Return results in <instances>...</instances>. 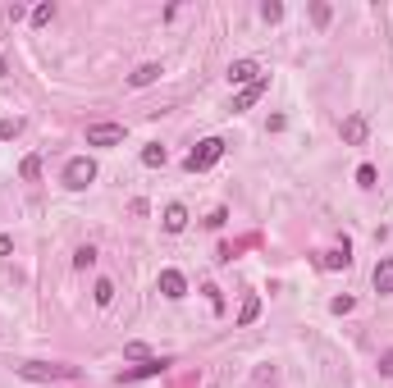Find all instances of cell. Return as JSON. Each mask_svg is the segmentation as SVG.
<instances>
[{"mask_svg": "<svg viewBox=\"0 0 393 388\" xmlns=\"http://www.w3.org/2000/svg\"><path fill=\"white\" fill-rule=\"evenodd\" d=\"M19 370L23 379H33V384H74L83 370L78 366H65V361H19Z\"/></svg>", "mask_w": 393, "mask_h": 388, "instance_id": "obj_1", "label": "cell"}, {"mask_svg": "<svg viewBox=\"0 0 393 388\" xmlns=\"http://www.w3.org/2000/svg\"><path fill=\"white\" fill-rule=\"evenodd\" d=\"M219 155H224V142H219V137H206V142H196V151L183 160V169H187V174H206Z\"/></svg>", "mask_w": 393, "mask_h": 388, "instance_id": "obj_2", "label": "cell"}, {"mask_svg": "<svg viewBox=\"0 0 393 388\" xmlns=\"http://www.w3.org/2000/svg\"><path fill=\"white\" fill-rule=\"evenodd\" d=\"M92 178H97V160H92V155H74V160L65 165V188L83 192Z\"/></svg>", "mask_w": 393, "mask_h": 388, "instance_id": "obj_3", "label": "cell"}, {"mask_svg": "<svg viewBox=\"0 0 393 388\" xmlns=\"http://www.w3.org/2000/svg\"><path fill=\"white\" fill-rule=\"evenodd\" d=\"M124 123H87V146H119Z\"/></svg>", "mask_w": 393, "mask_h": 388, "instance_id": "obj_4", "label": "cell"}, {"mask_svg": "<svg viewBox=\"0 0 393 388\" xmlns=\"http://www.w3.org/2000/svg\"><path fill=\"white\" fill-rule=\"evenodd\" d=\"M233 82V87H251V82H256V78H261V64H256V60H233L229 64V73H224Z\"/></svg>", "mask_w": 393, "mask_h": 388, "instance_id": "obj_5", "label": "cell"}, {"mask_svg": "<svg viewBox=\"0 0 393 388\" xmlns=\"http://www.w3.org/2000/svg\"><path fill=\"white\" fill-rule=\"evenodd\" d=\"M265 87H270V78H256V82H251V87H242L238 96H233V114H242V110H251V105H256V100L265 96Z\"/></svg>", "mask_w": 393, "mask_h": 388, "instance_id": "obj_6", "label": "cell"}, {"mask_svg": "<svg viewBox=\"0 0 393 388\" xmlns=\"http://www.w3.org/2000/svg\"><path fill=\"white\" fill-rule=\"evenodd\" d=\"M339 133H343V142H348V146H361V142H366V133H371V123H366V114H348Z\"/></svg>", "mask_w": 393, "mask_h": 388, "instance_id": "obj_7", "label": "cell"}, {"mask_svg": "<svg viewBox=\"0 0 393 388\" xmlns=\"http://www.w3.org/2000/svg\"><path fill=\"white\" fill-rule=\"evenodd\" d=\"M160 297H169V301L187 297V279L178 270H160Z\"/></svg>", "mask_w": 393, "mask_h": 388, "instance_id": "obj_8", "label": "cell"}, {"mask_svg": "<svg viewBox=\"0 0 393 388\" xmlns=\"http://www.w3.org/2000/svg\"><path fill=\"white\" fill-rule=\"evenodd\" d=\"M160 224H165V233H183L187 229V206H165V215H160Z\"/></svg>", "mask_w": 393, "mask_h": 388, "instance_id": "obj_9", "label": "cell"}, {"mask_svg": "<svg viewBox=\"0 0 393 388\" xmlns=\"http://www.w3.org/2000/svg\"><path fill=\"white\" fill-rule=\"evenodd\" d=\"M352 256H348V242L334 247V252H320V270H348Z\"/></svg>", "mask_w": 393, "mask_h": 388, "instance_id": "obj_10", "label": "cell"}, {"mask_svg": "<svg viewBox=\"0 0 393 388\" xmlns=\"http://www.w3.org/2000/svg\"><path fill=\"white\" fill-rule=\"evenodd\" d=\"M165 366H169L165 356H151V361H142V366H137V370H128V375H124V384H133V379H151V375H160Z\"/></svg>", "mask_w": 393, "mask_h": 388, "instance_id": "obj_11", "label": "cell"}, {"mask_svg": "<svg viewBox=\"0 0 393 388\" xmlns=\"http://www.w3.org/2000/svg\"><path fill=\"white\" fill-rule=\"evenodd\" d=\"M375 292H393V261L389 256H380V265H375Z\"/></svg>", "mask_w": 393, "mask_h": 388, "instance_id": "obj_12", "label": "cell"}, {"mask_svg": "<svg viewBox=\"0 0 393 388\" xmlns=\"http://www.w3.org/2000/svg\"><path fill=\"white\" fill-rule=\"evenodd\" d=\"M160 73H165L160 64H142V69H133V73H128V87H151V82H156Z\"/></svg>", "mask_w": 393, "mask_h": 388, "instance_id": "obj_13", "label": "cell"}, {"mask_svg": "<svg viewBox=\"0 0 393 388\" xmlns=\"http://www.w3.org/2000/svg\"><path fill=\"white\" fill-rule=\"evenodd\" d=\"M256 315H261V297H256V292H247V297H242V306H238V324H251Z\"/></svg>", "mask_w": 393, "mask_h": 388, "instance_id": "obj_14", "label": "cell"}, {"mask_svg": "<svg viewBox=\"0 0 393 388\" xmlns=\"http://www.w3.org/2000/svg\"><path fill=\"white\" fill-rule=\"evenodd\" d=\"M169 155H165V146L160 142H151V146H142V165H151V169H160Z\"/></svg>", "mask_w": 393, "mask_h": 388, "instance_id": "obj_15", "label": "cell"}, {"mask_svg": "<svg viewBox=\"0 0 393 388\" xmlns=\"http://www.w3.org/2000/svg\"><path fill=\"white\" fill-rule=\"evenodd\" d=\"M329 19H334V10H329L325 0H311V23H316V28H329Z\"/></svg>", "mask_w": 393, "mask_h": 388, "instance_id": "obj_16", "label": "cell"}, {"mask_svg": "<svg viewBox=\"0 0 393 388\" xmlns=\"http://www.w3.org/2000/svg\"><path fill=\"white\" fill-rule=\"evenodd\" d=\"M92 297H97V306H110V301H115V283H110V279H97Z\"/></svg>", "mask_w": 393, "mask_h": 388, "instance_id": "obj_17", "label": "cell"}, {"mask_svg": "<svg viewBox=\"0 0 393 388\" xmlns=\"http://www.w3.org/2000/svg\"><path fill=\"white\" fill-rule=\"evenodd\" d=\"M19 174L28 178V183H37V178H42V160H37V155H28V160L19 165Z\"/></svg>", "mask_w": 393, "mask_h": 388, "instance_id": "obj_18", "label": "cell"}, {"mask_svg": "<svg viewBox=\"0 0 393 388\" xmlns=\"http://www.w3.org/2000/svg\"><path fill=\"white\" fill-rule=\"evenodd\" d=\"M23 133V119H0V142H14Z\"/></svg>", "mask_w": 393, "mask_h": 388, "instance_id": "obj_19", "label": "cell"}, {"mask_svg": "<svg viewBox=\"0 0 393 388\" xmlns=\"http://www.w3.org/2000/svg\"><path fill=\"white\" fill-rule=\"evenodd\" d=\"M124 356H128V361H151V347L147 343H124Z\"/></svg>", "mask_w": 393, "mask_h": 388, "instance_id": "obj_20", "label": "cell"}, {"mask_svg": "<svg viewBox=\"0 0 393 388\" xmlns=\"http://www.w3.org/2000/svg\"><path fill=\"white\" fill-rule=\"evenodd\" d=\"M261 19L265 23H279V19H284V5H279V0H265V5H261Z\"/></svg>", "mask_w": 393, "mask_h": 388, "instance_id": "obj_21", "label": "cell"}, {"mask_svg": "<svg viewBox=\"0 0 393 388\" xmlns=\"http://www.w3.org/2000/svg\"><path fill=\"white\" fill-rule=\"evenodd\" d=\"M51 19H55V5H37V10H33V23H37V28H46Z\"/></svg>", "mask_w": 393, "mask_h": 388, "instance_id": "obj_22", "label": "cell"}, {"mask_svg": "<svg viewBox=\"0 0 393 388\" xmlns=\"http://www.w3.org/2000/svg\"><path fill=\"white\" fill-rule=\"evenodd\" d=\"M352 306H357V301H352L348 292H343V297H334V301H329V310H334V315H348Z\"/></svg>", "mask_w": 393, "mask_h": 388, "instance_id": "obj_23", "label": "cell"}, {"mask_svg": "<svg viewBox=\"0 0 393 388\" xmlns=\"http://www.w3.org/2000/svg\"><path fill=\"white\" fill-rule=\"evenodd\" d=\"M92 261H97V252H92V247H78V256H74V265H78V270H87V265H92Z\"/></svg>", "mask_w": 393, "mask_h": 388, "instance_id": "obj_24", "label": "cell"}, {"mask_svg": "<svg viewBox=\"0 0 393 388\" xmlns=\"http://www.w3.org/2000/svg\"><path fill=\"white\" fill-rule=\"evenodd\" d=\"M357 183H361V188H375V165H361L357 169Z\"/></svg>", "mask_w": 393, "mask_h": 388, "instance_id": "obj_25", "label": "cell"}, {"mask_svg": "<svg viewBox=\"0 0 393 388\" xmlns=\"http://www.w3.org/2000/svg\"><path fill=\"white\" fill-rule=\"evenodd\" d=\"M224 220H229V211H210L206 224H210V229H224Z\"/></svg>", "mask_w": 393, "mask_h": 388, "instance_id": "obj_26", "label": "cell"}, {"mask_svg": "<svg viewBox=\"0 0 393 388\" xmlns=\"http://www.w3.org/2000/svg\"><path fill=\"white\" fill-rule=\"evenodd\" d=\"M380 375H393V347H389V352L380 356Z\"/></svg>", "mask_w": 393, "mask_h": 388, "instance_id": "obj_27", "label": "cell"}, {"mask_svg": "<svg viewBox=\"0 0 393 388\" xmlns=\"http://www.w3.org/2000/svg\"><path fill=\"white\" fill-rule=\"evenodd\" d=\"M14 252V238H5V233H0V256H10Z\"/></svg>", "mask_w": 393, "mask_h": 388, "instance_id": "obj_28", "label": "cell"}, {"mask_svg": "<svg viewBox=\"0 0 393 388\" xmlns=\"http://www.w3.org/2000/svg\"><path fill=\"white\" fill-rule=\"evenodd\" d=\"M0 73H10V64H5V55H0Z\"/></svg>", "mask_w": 393, "mask_h": 388, "instance_id": "obj_29", "label": "cell"}]
</instances>
